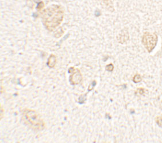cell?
I'll return each mask as SVG.
<instances>
[{"instance_id":"6da1fadb","label":"cell","mask_w":162,"mask_h":143,"mask_svg":"<svg viewBox=\"0 0 162 143\" xmlns=\"http://www.w3.org/2000/svg\"><path fill=\"white\" fill-rule=\"evenodd\" d=\"M64 10L58 5H52L44 10L42 15L43 25L50 31H54L62 22Z\"/></svg>"},{"instance_id":"7a4b0ae2","label":"cell","mask_w":162,"mask_h":143,"mask_svg":"<svg viewBox=\"0 0 162 143\" xmlns=\"http://www.w3.org/2000/svg\"><path fill=\"white\" fill-rule=\"evenodd\" d=\"M23 117L26 122L33 129L42 131L45 128V123L41 116L34 110L26 109L23 111Z\"/></svg>"},{"instance_id":"3957f363","label":"cell","mask_w":162,"mask_h":143,"mask_svg":"<svg viewBox=\"0 0 162 143\" xmlns=\"http://www.w3.org/2000/svg\"><path fill=\"white\" fill-rule=\"evenodd\" d=\"M158 40V36L156 34L145 32L142 38V43L144 47L149 52H152L155 48Z\"/></svg>"},{"instance_id":"277c9868","label":"cell","mask_w":162,"mask_h":143,"mask_svg":"<svg viewBox=\"0 0 162 143\" xmlns=\"http://www.w3.org/2000/svg\"><path fill=\"white\" fill-rule=\"evenodd\" d=\"M82 81V76L79 69H76L75 71L70 76V82L72 85L79 84Z\"/></svg>"},{"instance_id":"5b68a950","label":"cell","mask_w":162,"mask_h":143,"mask_svg":"<svg viewBox=\"0 0 162 143\" xmlns=\"http://www.w3.org/2000/svg\"><path fill=\"white\" fill-rule=\"evenodd\" d=\"M129 34L127 29H124L121 31V32L117 36V40L118 42L119 43H124L125 42H127L129 40Z\"/></svg>"},{"instance_id":"8992f818","label":"cell","mask_w":162,"mask_h":143,"mask_svg":"<svg viewBox=\"0 0 162 143\" xmlns=\"http://www.w3.org/2000/svg\"><path fill=\"white\" fill-rule=\"evenodd\" d=\"M56 63V58L54 55H51L48 59L47 63V66L50 68H54Z\"/></svg>"},{"instance_id":"52a82bcc","label":"cell","mask_w":162,"mask_h":143,"mask_svg":"<svg viewBox=\"0 0 162 143\" xmlns=\"http://www.w3.org/2000/svg\"><path fill=\"white\" fill-rule=\"evenodd\" d=\"M141 81H142V77L140 74H136L133 78V81L135 84H138L141 82Z\"/></svg>"},{"instance_id":"ba28073f","label":"cell","mask_w":162,"mask_h":143,"mask_svg":"<svg viewBox=\"0 0 162 143\" xmlns=\"http://www.w3.org/2000/svg\"><path fill=\"white\" fill-rule=\"evenodd\" d=\"M156 122L158 126L162 128V116H158L156 118Z\"/></svg>"},{"instance_id":"9c48e42d","label":"cell","mask_w":162,"mask_h":143,"mask_svg":"<svg viewBox=\"0 0 162 143\" xmlns=\"http://www.w3.org/2000/svg\"><path fill=\"white\" fill-rule=\"evenodd\" d=\"M97 84V82L95 81H93V82H92V83L90 84V85L89 86V87H88V92H90L92 91V90H93L94 87L95 86V85Z\"/></svg>"},{"instance_id":"30bf717a","label":"cell","mask_w":162,"mask_h":143,"mask_svg":"<svg viewBox=\"0 0 162 143\" xmlns=\"http://www.w3.org/2000/svg\"><path fill=\"white\" fill-rule=\"evenodd\" d=\"M86 94L82 95L79 98V103L80 104H83L85 102L86 100Z\"/></svg>"},{"instance_id":"8fae6325","label":"cell","mask_w":162,"mask_h":143,"mask_svg":"<svg viewBox=\"0 0 162 143\" xmlns=\"http://www.w3.org/2000/svg\"><path fill=\"white\" fill-rule=\"evenodd\" d=\"M145 89L143 88H139L136 91V94H139V95H143L145 93Z\"/></svg>"},{"instance_id":"7c38bea8","label":"cell","mask_w":162,"mask_h":143,"mask_svg":"<svg viewBox=\"0 0 162 143\" xmlns=\"http://www.w3.org/2000/svg\"><path fill=\"white\" fill-rule=\"evenodd\" d=\"M105 68L108 71H112L114 69V66L112 64H109L106 66Z\"/></svg>"},{"instance_id":"4fadbf2b","label":"cell","mask_w":162,"mask_h":143,"mask_svg":"<svg viewBox=\"0 0 162 143\" xmlns=\"http://www.w3.org/2000/svg\"><path fill=\"white\" fill-rule=\"evenodd\" d=\"M43 7H44V3H43V2L41 1V2L38 3L36 9L37 10H40L42 9L43 8Z\"/></svg>"},{"instance_id":"5bb4252c","label":"cell","mask_w":162,"mask_h":143,"mask_svg":"<svg viewBox=\"0 0 162 143\" xmlns=\"http://www.w3.org/2000/svg\"><path fill=\"white\" fill-rule=\"evenodd\" d=\"M76 70V68L74 67H70L68 69V73H70V74H73Z\"/></svg>"}]
</instances>
